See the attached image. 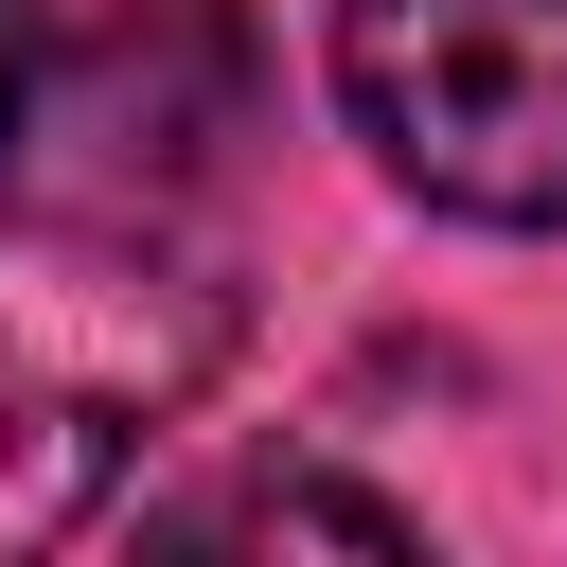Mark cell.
Here are the masks:
<instances>
[{
  "instance_id": "obj_1",
  "label": "cell",
  "mask_w": 567,
  "mask_h": 567,
  "mask_svg": "<svg viewBox=\"0 0 567 567\" xmlns=\"http://www.w3.org/2000/svg\"><path fill=\"white\" fill-rule=\"evenodd\" d=\"M213 354H230V284L177 230L124 213L0 230V567H35Z\"/></svg>"
},
{
  "instance_id": "obj_3",
  "label": "cell",
  "mask_w": 567,
  "mask_h": 567,
  "mask_svg": "<svg viewBox=\"0 0 567 567\" xmlns=\"http://www.w3.org/2000/svg\"><path fill=\"white\" fill-rule=\"evenodd\" d=\"M248 106H266V35H248L230 0H106V18L35 71L18 159L53 177V213L159 230V213L248 142Z\"/></svg>"
},
{
  "instance_id": "obj_5",
  "label": "cell",
  "mask_w": 567,
  "mask_h": 567,
  "mask_svg": "<svg viewBox=\"0 0 567 567\" xmlns=\"http://www.w3.org/2000/svg\"><path fill=\"white\" fill-rule=\"evenodd\" d=\"M35 71H53V35H35V0H0V142L35 124Z\"/></svg>"
},
{
  "instance_id": "obj_2",
  "label": "cell",
  "mask_w": 567,
  "mask_h": 567,
  "mask_svg": "<svg viewBox=\"0 0 567 567\" xmlns=\"http://www.w3.org/2000/svg\"><path fill=\"white\" fill-rule=\"evenodd\" d=\"M337 106L425 213L567 230V0H337Z\"/></svg>"
},
{
  "instance_id": "obj_4",
  "label": "cell",
  "mask_w": 567,
  "mask_h": 567,
  "mask_svg": "<svg viewBox=\"0 0 567 567\" xmlns=\"http://www.w3.org/2000/svg\"><path fill=\"white\" fill-rule=\"evenodd\" d=\"M159 567H425V532L390 496H354L337 461H248L159 532Z\"/></svg>"
}]
</instances>
